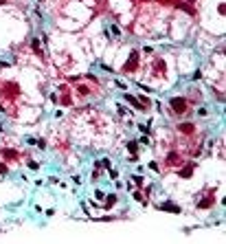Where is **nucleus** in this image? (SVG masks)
<instances>
[{
    "label": "nucleus",
    "instance_id": "nucleus-1",
    "mask_svg": "<svg viewBox=\"0 0 226 244\" xmlns=\"http://www.w3.org/2000/svg\"><path fill=\"white\" fill-rule=\"evenodd\" d=\"M169 106H171V110L176 115H182V112H187V99L184 97H174L169 101Z\"/></svg>",
    "mask_w": 226,
    "mask_h": 244
},
{
    "label": "nucleus",
    "instance_id": "nucleus-2",
    "mask_svg": "<svg viewBox=\"0 0 226 244\" xmlns=\"http://www.w3.org/2000/svg\"><path fill=\"white\" fill-rule=\"evenodd\" d=\"M180 163H182V158H180L178 152H169L167 154V165H180Z\"/></svg>",
    "mask_w": 226,
    "mask_h": 244
},
{
    "label": "nucleus",
    "instance_id": "nucleus-3",
    "mask_svg": "<svg viewBox=\"0 0 226 244\" xmlns=\"http://www.w3.org/2000/svg\"><path fill=\"white\" fill-rule=\"evenodd\" d=\"M136 62H138V53L134 51V53L130 55V62H127L125 66H123V70H130V68H134V66H136Z\"/></svg>",
    "mask_w": 226,
    "mask_h": 244
},
{
    "label": "nucleus",
    "instance_id": "nucleus-4",
    "mask_svg": "<svg viewBox=\"0 0 226 244\" xmlns=\"http://www.w3.org/2000/svg\"><path fill=\"white\" fill-rule=\"evenodd\" d=\"M158 209H163V211H171V213H180V207H174L171 202H163V204H158Z\"/></svg>",
    "mask_w": 226,
    "mask_h": 244
},
{
    "label": "nucleus",
    "instance_id": "nucleus-5",
    "mask_svg": "<svg viewBox=\"0 0 226 244\" xmlns=\"http://www.w3.org/2000/svg\"><path fill=\"white\" fill-rule=\"evenodd\" d=\"M31 49H33V53L35 55H40V57H44V51H42V46H40V42H37V37L31 42Z\"/></svg>",
    "mask_w": 226,
    "mask_h": 244
},
{
    "label": "nucleus",
    "instance_id": "nucleus-6",
    "mask_svg": "<svg viewBox=\"0 0 226 244\" xmlns=\"http://www.w3.org/2000/svg\"><path fill=\"white\" fill-rule=\"evenodd\" d=\"M125 101H130V104L134 106L136 110H143V104H140V101H138L136 97H132V95H125Z\"/></svg>",
    "mask_w": 226,
    "mask_h": 244
},
{
    "label": "nucleus",
    "instance_id": "nucleus-7",
    "mask_svg": "<svg viewBox=\"0 0 226 244\" xmlns=\"http://www.w3.org/2000/svg\"><path fill=\"white\" fill-rule=\"evenodd\" d=\"M178 130H180V132H184V134H191L195 128H193V123H182V125L178 128Z\"/></svg>",
    "mask_w": 226,
    "mask_h": 244
},
{
    "label": "nucleus",
    "instance_id": "nucleus-8",
    "mask_svg": "<svg viewBox=\"0 0 226 244\" xmlns=\"http://www.w3.org/2000/svg\"><path fill=\"white\" fill-rule=\"evenodd\" d=\"M191 172H193V163H189V165H187L184 170L180 172V176H182V178H189V176H191Z\"/></svg>",
    "mask_w": 226,
    "mask_h": 244
},
{
    "label": "nucleus",
    "instance_id": "nucleus-9",
    "mask_svg": "<svg viewBox=\"0 0 226 244\" xmlns=\"http://www.w3.org/2000/svg\"><path fill=\"white\" fill-rule=\"evenodd\" d=\"M127 149H130L132 154H136V149H138V143H136V141H130V143H127Z\"/></svg>",
    "mask_w": 226,
    "mask_h": 244
},
{
    "label": "nucleus",
    "instance_id": "nucleus-10",
    "mask_svg": "<svg viewBox=\"0 0 226 244\" xmlns=\"http://www.w3.org/2000/svg\"><path fill=\"white\" fill-rule=\"evenodd\" d=\"M211 204H213V196H209V198H204V200L200 202V207L204 209V207H211Z\"/></svg>",
    "mask_w": 226,
    "mask_h": 244
},
{
    "label": "nucleus",
    "instance_id": "nucleus-11",
    "mask_svg": "<svg viewBox=\"0 0 226 244\" xmlns=\"http://www.w3.org/2000/svg\"><path fill=\"white\" fill-rule=\"evenodd\" d=\"M2 156H7V158H18V154L13 152V149H2Z\"/></svg>",
    "mask_w": 226,
    "mask_h": 244
},
{
    "label": "nucleus",
    "instance_id": "nucleus-12",
    "mask_svg": "<svg viewBox=\"0 0 226 244\" xmlns=\"http://www.w3.org/2000/svg\"><path fill=\"white\" fill-rule=\"evenodd\" d=\"M101 167H106V170H110V167H112V163L108 161V158H101V163H99Z\"/></svg>",
    "mask_w": 226,
    "mask_h": 244
},
{
    "label": "nucleus",
    "instance_id": "nucleus-13",
    "mask_svg": "<svg viewBox=\"0 0 226 244\" xmlns=\"http://www.w3.org/2000/svg\"><path fill=\"white\" fill-rule=\"evenodd\" d=\"M116 202V196H110V198L106 200V207H112V204H114Z\"/></svg>",
    "mask_w": 226,
    "mask_h": 244
},
{
    "label": "nucleus",
    "instance_id": "nucleus-14",
    "mask_svg": "<svg viewBox=\"0 0 226 244\" xmlns=\"http://www.w3.org/2000/svg\"><path fill=\"white\" fill-rule=\"evenodd\" d=\"M138 143H143V145H152V141H149V136H140Z\"/></svg>",
    "mask_w": 226,
    "mask_h": 244
},
{
    "label": "nucleus",
    "instance_id": "nucleus-15",
    "mask_svg": "<svg viewBox=\"0 0 226 244\" xmlns=\"http://www.w3.org/2000/svg\"><path fill=\"white\" fill-rule=\"evenodd\" d=\"M134 200H138V202H145V198H143V194H140V191H136V194H134Z\"/></svg>",
    "mask_w": 226,
    "mask_h": 244
},
{
    "label": "nucleus",
    "instance_id": "nucleus-16",
    "mask_svg": "<svg viewBox=\"0 0 226 244\" xmlns=\"http://www.w3.org/2000/svg\"><path fill=\"white\" fill-rule=\"evenodd\" d=\"M138 130H140V132H145V134H147V132H149V123H147V125H138Z\"/></svg>",
    "mask_w": 226,
    "mask_h": 244
},
{
    "label": "nucleus",
    "instance_id": "nucleus-17",
    "mask_svg": "<svg viewBox=\"0 0 226 244\" xmlns=\"http://www.w3.org/2000/svg\"><path fill=\"white\" fill-rule=\"evenodd\" d=\"M149 170H154V172H158V163H156V161H152V163H149Z\"/></svg>",
    "mask_w": 226,
    "mask_h": 244
},
{
    "label": "nucleus",
    "instance_id": "nucleus-18",
    "mask_svg": "<svg viewBox=\"0 0 226 244\" xmlns=\"http://www.w3.org/2000/svg\"><path fill=\"white\" fill-rule=\"evenodd\" d=\"M134 183L136 185H143V176H134Z\"/></svg>",
    "mask_w": 226,
    "mask_h": 244
},
{
    "label": "nucleus",
    "instance_id": "nucleus-19",
    "mask_svg": "<svg viewBox=\"0 0 226 244\" xmlns=\"http://www.w3.org/2000/svg\"><path fill=\"white\" fill-rule=\"evenodd\" d=\"M0 174H7V167H5L2 163H0Z\"/></svg>",
    "mask_w": 226,
    "mask_h": 244
},
{
    "label": "nucleus",
    "instance_id": "nucleus-20",
    "mask_svg": "<svg viewBox=\"0 0 226 244\" xmlns=\"http://www.w3.org/2000/svg\"><path fill=\"white\" fill-rule=\"evenodd\" d=\"M0 110H2V104H0Z\"/></svg>",
    "mask_w": 226,
    "mask_h": 244
}]
</instances>
